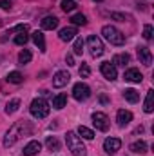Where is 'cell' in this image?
I'll list each match as a JSON object with an SVG mask.
<instances>
[{
  "mask_svg": "<svg viewBox=\"0 0 154 156\" xmlns=\"http://www.w3.org/2000/svg\"><path fill=\"white\" fill-rule=\"evenodd\" d=\"M31 131H33V127H31V123L26 122V120H20V122L13 123L11 129L7 131V134L4 136V147H11V145H15L24 134H29Z\"/></svg>",
  "mask_w": 154,
  "mask_h": 156,
  "instance_id": "1",
  "label": "cell"
},
{
  "mask_svg": "<svg viewBox=\"0 0 154 156\" xmlns=\"http://www.w3.org/2000/svg\"><path fill=\"white\" fill-rule=\"evenodd\" d=\"M65 144H67V149L71 151L73 156H85L87 154V149H85V145L82 144V138L78 136L76 133L67 131V134H65Z\"/></svg>",
  "mask_w": 154,
  "mask_h": 156,
  "instance_id": "2",
  "label": "cell"
},
{
  "mask_svg": "<svg viewBox=\"0 0 154 156\" xmlns=\"http://www.w3.org/2000/svg\"><path fill=\"white\" fill-rule=\"evenodd\" d=\"M102 35H103V38L107 40L109 44H113V45H123L125 44V35L120 29H116L114 26H103L102 27Z\"/></svg>",
  "mask_w": 154,
  "mask_h": 156,
  "instance_id": "3",
  "label": "cell"
},
{
  "mask_svg": "<svg viewBox=\"0 0 154 156\" xmlns=\"http://www.w3.org/2000/svg\"><path fill=\"white\" fill-rule=\"evenodd\" d=\"M29 111H31V115L35 118H38V120H42V118H45L47 115H49V104L44 100V98H35L33 102H31V107H29Z\"/></svg>",
  "mask_w": 154,
  "mask_h": 156,
  "instance_id": "4",
  "label": "cell"
},
{
  "mask_svg": "<svg viewBox=\"0 0 154 156\" xmlns=\"http://www.w3.org/2000/svg\"><path fill=\"white\" fill-rule=\"evenodd\" d=\"M73 96H75V100H78V102L87 100V98L91 96V89H89V85L83 83V82L75 83V87H73Z\"/></svg>",
  "mask_w": 154,
  "mask_h": 156,
  "instance_id": "5",
  "label": "cell"
},
{
  "mask_svg": "<svg viewBox=\"0 0 154 156\" xmlns=\"http://www.w3.org/2000/svg\"><path fill=\"white\" fill-rule=\"evenodd\" d=\"M87 44H89V49H91V55L96 58V56H102L103 55V42L98 38L96 35H91L87 38Z\"/></svg>",
  "mask_w": 154,
  "mask_h": 156,
  "instance_id": "6",
  "label": "cell"
},
{
  "mask_svg": "<svg viewBox=\"0 0 154 156\" xmlns=\"http://www.w3.org/2000/svg\"><path fill=\"white\" fill-rule=\"evenodd\" d=\"M93 123L98 131H107L109 129V118H107L105 113H100V111L93 113Z\"/></svg>",
  "mask_w": 154,
  "mask_h": 156,
  "instance_id": "7",
  "label": "cell"
},
{
  "mask_svg": "<svg viewBox=\"0 0 154 156\" xmlns=\"http://www.w3.org/2000/svg\"><path fill=\"white\" fill-rule=\"evenodd\" d=\"M100 71H102V75L107 78L109 82H113L118 78V71H116V66H113L111 62H103L102 66H100Z\"/></svg>",
  "mask_w": 154,
  "mask_h": 156,
  "instance_id": "8",
  "label": "cell"
},
{
  "mask_svg": "<svg viewBox=\"0 0 154 156\" xmlns=\"http://www.w3.org/2000/svg\"><path fill=\"white\" fill-rule=\"evenodd\" d=\"M120 147H121V140L120 138H107L103 142V151L107 154H116L120 151Z\"/></svg>",
  "mask_w": 154,
  "mask_h": 156,
  "instance_id": "9",
  "label": "cell"
},
{
  "mask_svg": "<svg viewBox=\"0 0 154 156\" xmlns=\"http://www.w3.org/2000/svg\"><path fill=\"white\" fill-rule=\"evenodd\" d=\"M138 58H140V62H142L143 66L151 67V64H152V53H151L149 47H145V45L138 47Z\"/></svg>",
  "mask_w": 154,
  "mask_h": 156,
  "instance_id": "10",
  "label": "cell"
},
{
  "mask_svg": "<svg viewBox=\"0 0 154 156\" xmlns=\"http://www.w3.org/2000/svg\"><path fill=\"white\" fill-rule=\"evenodd\" d=\"M69 80H71V75H69L67 71H58V73L53 76V85H54V87H64V85L69 83Z\"/></svg>",
  "mask_w": 154,
  "mask_h": 156,
  "instance_id": "11",
  "label": "cell"
},
{
  "mask_svg": "<svg viewBox=\"0 0 154 156\" xmlns=\"http://www.w3.org/2000/svg\"><path fill=\"white\" fill-rule=\"evenodd\" d=\"M116 122H118L120 127L129 125V123L132 122V113H131V111H125V109H120L118 115H116Z\"/></svg>",
  "mask_w": 154,
  "mask_h": 156,
  "instance_id": "12",
  "label": "cell"
},
{
  "mask_svg": "<svg viewBox=\"0 0 154 156\" xmlns=\"http://www.w3.org/2000/svg\"><path fill=\"white\" fill-rule=\"evenodd\" d=\"M125 82H131V83H140L142 80H143V75L140 73V69H127L125 71Z\"/></svg>",
  "mask_w": 154,
  "mask_h": 156,
  "instance_id": "13",
  "label": "cell"
},
{
  "mask_svg": "<svg viewBox=\"0 0 154 156\" xmlns=\"http://www.w3.org/2000/svg\"><path fill=\"white\" fill-rule=\"evenodd\" d=\"M40 26H42V29H45V31H53V29H56V27H58V18L49 15V16L42 18Z\"/></svg>",
  "mask_w": 154,
  "mask_h": 156,
  "instance_id": "14",
  "label": "cell"
},
{
  "mask_svg": "<svg viewBox=\"0 0 154 156\" xmlns=\"http://www.w3.org/2000/svg\"><path fill=\"white\" fill-rule=\"evenodd\" d=\"M40 151H42V144L37 142V140L29 142V144L24 147V154H26V156H35V154H38Z\"/></svg>",
  "mask_w": 154,
  "mask_h": 156,
  "instance_id": "15",
  "label": "cell"
},
{
  "mask_svg": "<svg viewBox=\"0 0 154 156\" xmlns=\"http://www.w3.org/2000/svg\"><path fill=\"white\" fill-rule=\"evenodd\" d=\"M78 31L76 27H64V29H60V40L62 42H71L73 38H76Z\"/></svg>",
  "mask_w": 154,
  "mask_h": 156,
  "instance_id": "16",
  "label": "cell"
},
{
  "mask_svg": "<svg viewBox=\"0 0 154 156\" xmlns=\"http://www.w3.org/2000/svg\"><path fill=\"white\" fill-rule=\"evenodd\" d=\"M123 96H125V100H127L129 104L140 102V93H138L136 89H125V91H123Z\"/></svg>",
  "mask_w": 154,
  "mask_h": 156,
  "instance_id": "17",
  "label": "cell"
},
{
  "mask_svg": "<svg viewBox=\"0 0 154 156\" xmlns=\"http://www.w3.org/2000/svg\"><path fill=\"white\" fill-rule=\"evenodd\" d=\"M143 111H145V113H152V111H154V91H152V89H149V91H147V98H145Z\"/></svg>",
  "mask_w": 154,
  "mask_h": 156,
  "instance_id": "18",
  "label": "cell"
},
{
  "mask_svg": "<svg viewBox=\"0 0 154 156\" xmlns=\"http://www.w3.org/2000/svg\"><path fill=\"white\" fill-rule=\"evenodd\" d=\"M67 105V94H56L54 98H53V107L54 109H64Z\"/></svg>",
  "mask_w": 154,
  "mask_h": 156,
  "instance_id": "19",
  "label": "cell"
},
{
  "mask_svg": "<svg viewBox=\"0 0 154 156\" xmlns=\"http://www.w3.org/2000/svg\"><path fill=\"white\" fill-rule=\"evenodd\" d=\"M132 153H136V154H145L147 153V144L143 142V140H140V142H134V144H131V147H129Z\"/></svg>",
  "mask_w": 154,
  "mask_h": 156,
  "instance_id": "20",
  "label": "cell"
},
{
  "mask_svg": "<svg viewBox=\"0 0 154 156\" xmlns=\"http://www.w3.org/2000/svg\"><path fill=\"white\" fill-rule=\"evenodd\" d=\"M33 42L38 45V49L42 53H45V38H44V33L42 31H35L33 33Z\"/></svg>",
  "mask_w": 154,
  "mask_h": 156,
  "instance_id": "21",
  "label": "cell"
},
{
  "mask_svg": "<svg viewBox=\"0 0 154 156\" xmlns=\"http://www.w3.org/2000/svg\"><path fill=\"white\" fill-rule=\"evenodd\" d=\"M131 62V56L127 55V53H120V55H116L114 58H113V66H127Z\"/></svg>",
  "mask_w": 154,
  "mask_h": 156,
  "instance_id": "22",
  "label": "cell"
},
{
  "mask_svg": "<svg viewBox=\"0 0 154 156\" xmlns=\"http://www.w3.org/2000/svg\"><path fill=\"white\" fill-rule=\"evenodd\" d=\"M45 145H47V149H49V151H53V153L60 151V142L56 140V136H47Z\"/></svg>",
  "mask_w": 154,
  "mask_h": 156,
  "instance_id": "23",
  "label": "cell"
},
{
  "mask_svg": "<svg viewBox=\"0 0 154 156\" xmlns=\"http://www.w3.org/2000/svg\"><path fill=\"white\" fill-rule=\"evenodd\" d=\"M18 107H20V100H18V98H13V100L7 102V105H5V115H13V113H16Z\"/></svg>",
  "mask_w": 154,
  "mask_h": 156,
  "instance_id": "24",
  "label": "cell"
},
{
  "mask_svg": "<svg viewBox=\"0 0 154 156\" xmlns=\"http://www.w3.org/2000/svg\"><path fill=\"white\" fill-rule=\"evenodd\" d=\"M78 134H80L82 138H85V140H93V138H94V133H93L89 127H85V125H80V127H78Z\"/></svg>",
  "mask_w": 154,
  "mask_h": 156,
  "instance_id": "25",
  "label": "cell"
},
{
  "mask_svg": "<svg viewBox=\"0 0 154 156\" xmlns=\"http://www.w3.org/2000/svg\"><path fill=\"white\" fill-rule=\"evenodd\" d=\"M31 58H33V55H31V51L29 49H24L20 55H18V62L24 66V64H29L31 62Z\"/></svg>",
  "mask_w": 154,
  "mask_h": 156,
  "instance_id": "26",
  "label": "cell"
},
{
  "mask_svg": "<svg viewBox=\"0 0 154 156\" xmlns=\"http://www.w3.org/2000/svg\"><path fill=\"white\" fill-rule=\"evenodd\" d=\"M22 80H24V76H22L18 71H11V73L7 75V82H9V83H22Z\"/></svg>",
  "mask_w": 154,
  "mask_h": 156,
  "instance_id": "27",
  "label": "cell"
},
{
  "mask_svg": "<svg viewBox=\"0 0 154 156\" xmlns=\"http://www.w3.org/2000/svg\"><path fill=\"white\" fill-rule=\"evenodd\" d=\"M71 22H73L75 26H85V24H87V18H85V15L76 13V15H73V16H71Z\"/></svg>",
  "mask_w": 154,
  "mask_h": 156,
  "instance_id": "28",
  "label": "cell"
},
{
  "mask_svg": "<svg viewBox=\"0 0 154 156\" xmlns=\"http://www.w3.org/2000/svg\"><path fill=\"white\" fill-rule=\"evenodd\" d=\"M62 9L65 13H71V11L76 9V2L75 0H62Z\"/></svg>",
  "mask_w": 154,
  "mask_h": 156,
  "instance_id": "29",
  "label": "cell"
},
{
  "mask_svg": "<svg viewBox=\"0 0 154 156\" xmlns=\"http://www.w3.org/2000/svg\"><path fill=\"white\" fill-rule=\"evenodd\" d=\"M29 40V37H27V31H24V33H18L16 37H15V44L16 45H26V42Z\"/></svg>",
  "mask_w": 154,
  "mask_h": 156,
  "instance_id": "30",
  "label": "cell"
},
{
  "mask_svg": "<svg viewBox=\"0 0 154 156\" xmlns=\"http://www.w3.org/2000/svg\"><path fill=\"white\" fill-rule=\"evenodd\" d=\"M73 51H75V55H82L83 53V40L80 38H75V45H73Z\"/></svg>",
  "mask_w": 154,
  "mask_h": 156,
  "instance_id": "31",
  "label": "cell"
},
{
  "mask_svg": "<svg viewBox=\"0 0 154 156\" xmlns=\"http://www.w3.org/2000/svg\"><path fill=\"white\" fill-rule=\"evenodd\" d=\"M78 73H80V76H82V78H87L89 75H91V69H89V66H87V64H82V66H80V69H78Z\"/></svg>",
  "mask_w": 154,
  "mask_h": 156,
  "instance_id": "32",
  "label": "cell"
},
{
  "mask_svg": "<svg viewBox=\"0 0 154 156\" xmlns=\"http://www.w3.org/2000/svg\"><path fill=\"white\" fill-rule=\"evenodd\" d=\"M143 38H145V40L152 38V26H151V24H147V26L143 27Z\"/></svg>",
  "mask_w": 154,
  "mask_h": 156,
  "instance_id": "33",
  "label": "cell"
},
{
  "mask_svg": "<svg viewBox=\"0 0 154 156\" xmlns=\"http://www.w3.org/2000/svg\"><path fill=\"white\" fill-rule=\"evenodd\" d=\"M0 7L4 11H9L11 9V0H0Z\"/></svg>",
  "mask_w": 154,
  "mask_h": 156,
  "instance_id": "34",
  "label": "cell"
},
{
  "mask_svg": "<svg viewBox=\"0 0 154 156\" xmlns=\"http://www.w3.org/2000/svg\"><path fill=\"white\" fill-rule=\"evenodd\" d=\"M111 18H114V20H118V22H125V15H120V13H113Z\"/></svg>",
  "mask_w": 154,
  "mask_h": 156,
  "instance_id": "35",
  "label": "cell"
},
{
  "mask_svg": "<svg viewBox=\"0 0 154 156\" xmlns=\"http://www.w3.org/2000/svg\"><path fill=\"white\" fill-rule=\"evenodd\" d=\"M65 62H67V66H75V56L69 53V55L65 56Z\"/></svg>",
  "mask_w": 154,
  "mask_h": 156,
  "instance_id": "36",
  "label": "cell"
},
{
  "mask_svg": "<svg viewBox=\"0 0 154 156\" xmlns=\"http://www.w3.org/2000/svg\"><path fill=\"white\" fill-rule=\"evenodd\" d=\"M94 2H102V0H94Z\"/></svg>",
  "mask_w": 154,
  "mask_h": 156,
  "instance_id": "37",
  "label": "cell"
},
{
  "mask_svg": "<svg viewBox=\"0 0 154 156\" xmlns=\"http://www.w3.org/2000/svg\"><path fill=\"white\" fill-rule=\"evenodd\" d=\"M0 26H2V20H0Z\"/></svg>",
  "mask_w": 154,
  "mask_h": 156,
  "instance_id": "38",
  "label": "cell"
}]
</instances>
